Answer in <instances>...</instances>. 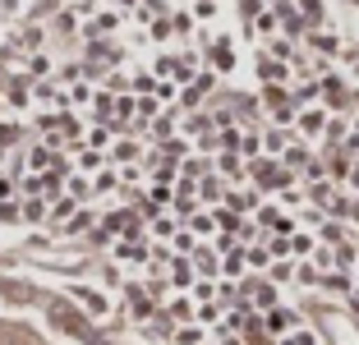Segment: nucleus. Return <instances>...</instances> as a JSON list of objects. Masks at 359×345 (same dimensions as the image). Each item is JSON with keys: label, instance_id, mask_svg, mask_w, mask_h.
Segmentation results:
<instances>
[{"label": "nucleus", "instance_id": "f257e3e1", "mask_svg": "<svg viewBox=\"0 0 359 345\" xmlns=\"http://www.w3.org/2000/svg\"><path fill=\"white\" fill-rule=\"evenodd\" d=\"M263 327H267L272 336H281V332H295V313H290V309H267Z\"/></svg>", "mask_w": 359, "mask_h": 345}, {"label": "nucleus", "instance_id": "f03ea898", "mask_svg": "<svg viewBox=\"0 0 359 345\" xmlns=\"http://www.w3.org/2000/svg\"><path fill=\"white\" fill-rule=\"evenodd\" d=\"M323 125H327L323 111H299V129H304V134H323Z\"/></svg>", "mask_w": 359, "mask_h": 345}, {"label": "nucleus", "instance_id": "7ed1b4c3", "mask_svg": "<svg viewBox=\"0 0 359 345\" xmlns=\"http://www.w3.org/2000/svg\"><path fill=\"white\" fill-rule=\"evenodd\" d=\"M231 208H235V212H249V208H258V189H244V194H231Z\"/></svg>", "mask_w": 359, "mask_h": 345}, {"label": "nucleus", "instance_id": "20e7f679", "mask_svg": "<svg viewBox=\"0 0 359 345\" xmlns=\"http://www.w3.org/2000/svg\"><path fill=\"white\" fill-rule=\"evenodd\" d=\"M258 74H263V83L272 88V83H281V79H285V65H272V60H263V65H258Z\"/></svg>", "mask_w": 359, "mask_h": 345}, {"label": "nucleus", "instance_id": "39448f33", "mask_svg": "<svg viewBox=\"0 0 359 345\" xmlns=\"http://www.w3.org/2000/svg\"><path fill=\"white\" fill-rule=\"evenodd\" d=\"M170 267H175V272H170V276H175V285H194V262L175 258V262H170Z\"/></svg>", "mask_w": 359, "mask_h": 345}, {"label": "nucleus", "instance_id": "423d86ee", "mask_svg": "<svg viewBox=\"0 0 359 345\" xmlns=\"http://www.w3.org/2000/svg\"><path fill=\"white\" fill-rule=\"evenodd\" d=\"M19 217H23V221H42V217H46V203H42V198H28V203L19 208Z\"/></svg>", "mask_w": 359, "mask_h": 345}, {"label": "nucleus", "instance_id": "0eeeda50", "mask_svg": "<svg viewBox=\"0 0 359 345\" xmlns=\"http://www.w3.org/2000/svg\"><path fill=\"white\" fill-rule=\"evenodd\" d=\"M116 253H120V258H129V262H143V258H148V249H143V244H134V240H125Z\"/></svg>", "mask_w": 359, "mask_h": 345}, {"label": "nucleus", "instance_id": "6e6552de", "mask_svg": "<svg viewBox=\"0 0 359 345\" xmlns=\"http://www.w3.org/2000/svg\"><path fill=\"white\" fill-rule=\"evenodd\" d=\"M276 345H318V336H313V332H304V327H295V332L285 336V341H276Z\"/></svg>", "mask_w": 359, "mask_h": 345}, {"label": "nucleus", "instance_id": "1a4fd4ad", "mask_svg": "<svg viewBox=\"0 0 359 345\" xmlns=\"http://www.w3.org/2000/svg\"><path fill=\"white\" fill-rule=\"evenodd\" d=\"M285 249L304 258V253H313V240H309V235H290V240H285Z\"/></svg>", "mask_w": 359, "mask_h": 345}, {"label": "nucleus", "instance_id": "9d476101", "mask_svg": "<svg viewBox=\"0 0 359 345\" xmlns=\"http://www.w3.org/2000/svg\"><path fill=\"white\" fill-rule=\"evenodd\" d=\"M170 318L189 323V318H194V299H175V304H170Z\"/></svg>", "mask_w": 359, "mask_h": 345}, {"label": "nucleus", "instance_id": "9b49d317", "mask_svg": "<svg viewBox=\"0 0 359 345\" xmlns=\"http://www.w3.org/2000/svg\"><path fill=\"white\" fill-rule=\"evenodd\" d=\"M79 299H83L88 309H93V313H106V299H102L97 290H79Z\"/></svg>", "mask_w": 359, "mask_h": 345}, {"label": "nucleus", "instance_id": "f8f14e48", "mask_svg": "<svg viewBox=\"0 0 359 345\" xmlns=\"http://www.w3.org/2000/svg\"><path fill=\"white\" fill-rule=\"evenodd\" d=\"M180 345H203V327H184V332H175Z\"/></svg>", "mask_w": 359, "mask_h": 345}, {"label": "nucleus", "instance_id": "ddd939ff", "mask_svg": "<svg viewBox=\"0 0 359 345\" xmlns=\"http://www.w3.org/2000/svg\"><path fill=\"white\" fill-rule=\"evenodd\" d=\"M14 138H19V125L14 120H0V147H10Z\"/></svg>", "mask_w": 359, "mask_h": 345}, {"label": "nucleus", "instance_id": "4468645a", "mask_svg": "<svg viewBox=\"0 0 359 345\" xmlns=\"http://www.w3.org/2000/svg\"><path fill=\"white\" fill-rule=\"evenodd\" d=\"M222 170H226V175H235V180L244 175V170H240V157H235V152H222Z\"/></svg>", "mask_w": 359, "mask_h": 345}, {"label": "nucleus", "instance_id": "2eb2a0df", "mask_svg": "<svg viewBox=\"0 0 359 345\" xmlns=\"http://www.w3.org/2000/svg\"><path fill=\"white\" fill-rule=\"evenodd\" d=\"M285 161H290V166H309V152L304 147H285Z\"/></svg>", "mask_w": 359, "mask_h": 345}, {"label": "nucleus", "instance_id": "dca6fc26", "mask_svg": "<svg viewBox=\"0 0 359 345\" xmlns=\"http://www.w3.org/2000/svg\"><path fill=\"white\" fill-rule=\"evenodd\" d=\"M222 272L240 276V272H244V253H231V258H226V267H222Z\"/></svg>", "mask_w": 359, "mask_h": 345}, {"label": "nucleus", "instance_id": "f3484780", "mask_svg": "<svg viewBox=\"0 0 359 345\" xmlns=\"http://www.w3.org/2000/svg\"><path fill=\"white\" fill-rule=\"evenodd\" d=\"M217 189H222V180H208V184H203L198 194H203V198H208V203H217V198H222V194H217Z\"/></svg>", "mask_w": 359, "mask_h": 345}, {"label": "nucleus", "instance_id": "a211bd4d", "mask_svg": "<svg viewBox=\"0 0 359 345\" xmlns=\"http://www.w3.org/2000/svg\"><path fill=\"white\" fill-rule=\"evenodd\" d=\"M290 267H295V262H272L267 272H272V281H285V276H290Z\"/></svg>", "mask_w": 359, "mask_h": 345}, {"label": "nucleus", "instance_id": "6ab92c4d", "mask_svg": "<svg viewBox=\"0 0 359 345\" xmlns=\"http://www.w3.org/2000/svg\"><path fill=\"white\" fill-rule=\"evenodd\" d=\"M134 157H138L134 143H120V147H116V161H134Z\"/></svg>", "mask_w": 359, "mask_h": 345}, {"label": "nucleus", "instance_id": "aec40b11", "mask_svg": "<svg viewBox=\"0 0 359 345\" xmlns=\"http://www.w3.org/2000/svg\"><path fill=\"white\" fill-rule=\"evenodd\" d=\"M189 230H198V235H208V230H212V217H194V221H189Z\"/></svg>", "mask_w": 359, "mask_h": 345}, {"label": "nucleus", "instance_id": "412c9836", "mask_svg": "<svg viewBox=\"0 0 359 345\" xmlns=\"http://www.w3.org/2000/svg\"><path fill=\"white\" fill-rule=\"evenodd\" d=\"M0 221H19V208L14 203H0Z\"/></svg>", "mask_w": 359, "mask_h": 345}, {"label": "nucleus", "instance_id": "4be33fe9", "mask_svg": "<svg viewBox=\"0 0 359 345\" xmlns=\"http://www.w3.org/2000/svg\"><path fill=\"white\" fill-rule=\"evenodd\" d=\"M267 147H272V152H285V134H267Z\"/></svg>", "mask_w": 359, "mask_h": 345}, {"label": "nucleus", "instance_id": "5701e85b", "mask_svg": "<svg viewBox=\"0 0 359 345\" xmlns=\"http://www.w3.org/2000/svg\"><path fill=\"white\" fill-rule=\"evenodd\" d=\"M14 194V180H0V198H10Z\"/></svg>", "mask_w": 359, "mask_h": 345}, {"label": "nucleus", "instance_id": "b1692460", "mask_svg": "<svg viewBox=\"0 0 359 345\" xmlns=\"http://www.w3.org/2000/svg\"><path fill=\"white\" fill-rule=\"evenodd\" d=\"M222 345H240V341H235V336H222Z\"/></svg>", "mask_w": 359, "mask_h": 345}]
</instances>
